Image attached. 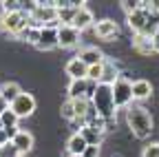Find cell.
I'll return each instance as SVG.
<instances>
[{"label":"cell","instance_id":"6da1fadb","mask_svg":"<svg viewBox=\"0 0 159 157\" xmlns=\"http://www.w3.org/2000/svg\"><path fill=\"white\" fill-rule=\"evenodd\" d=\"M126 122H128L133 135L139 137V140H146V137L150 135V131H152V117H150V113L144 106H139V104H130L126 109Z\"/></svg>","mask_w":159,"mask_h":157},{"label":"cell","instance_id":"7a4b0ae2","mask_svg":"<svg viewBox=\"0 0 159 157\" xmlns=\"http://www.w3.org/2000/svg\"><path fill=\"white\" fill-rule=\"evenodd\" d=\"M91 106L97 111V115L106 122H113L115 117V102H113V89L108 84H97L93 97H91Z\"/></svg>","mask_w":159,"mask_h":157},{"label":"cell","instance_id":"3957f363","mask_svg":"<svg viewBox=\"0 0 159 157\" xmlns=\"http://www.w3.org/2000/svg\"><path fill=\"white\" fill-rule=\"evenodd\" d=\"M27 16H29V27H33V29H42L49 22L57 20V11L53 7V2H35V7Z\"/></svg>","mask_w":159,"mask_h":157},{"label":"cell","instance_id":"277c9868","mask_svg":"<svg viewBox=\"0 0 159 157\" xmlns=\"http://www.w3.org/2000/svg\"><path fill=\"white\" fill-rule=\"evenodd\" d=\"M29 27V16L25 13V9L20 11H9L0 16V29L9 35H20L25 29Z\"/></svg>","mask_w":159,"mask_h":157},{"label":"cell","instance_id":"5b68a950","mask_svg":"<svg viewBox=\"0 0 159 157\" xmlns=\"http://www.w3.org/2000/svg\"><path fill=\"white\" fill-rule=\"evenodd\" d=\"M111 89H113L115 109H128L130 102H133V82L128 80L126 75H119Z\"/></svg>","mask_w":159,"mask_h":157},{"label":"cell","instance_id":"8992f818","mask_svg":"<svg viewBox=\"0 0 159 157\" xmlns=\"http://www.w3.org/2000/svg\"><path fill=\"white\" fill-rule=\"evenodd\" d=\"M9 109L16 113L18 120H20V117H29L35 111V100H33V95H29V93H20L16 100L11 102Z\"/></svg>","mask_w":159,"mask_h":157},{"label":"cell","instance_id":"52a82bcc","mask_svg":"<svg viewBox=\"0 0 159 157\" xmlns=\"http://www.w3.org/2000/svg\"><path fill=\"white\" fill-rule=\"evenodd\" d=\"M80 42V31L71 25H62L57 29V47L62 49H71V47H77Z\"/></svg>","mask_w":159,"mask_h":157},{"label":"cell","instance_id":"ba28073f","mask_svg":"<svg viewBox=\"0 0 159 157\" xmlns=\"http://www.w3.org/2000/svg\"><path fill=\"white\" fill-rule=\"evenodd\" d=\"M148 18H150V11L144 9V7H139L137 11H133L128 16V27L135 31V33H144V29L148 27Z\"/></svg>","mask_w":159,"mask_h":157},{"label":"cell","instance_id":"9c48e42d","mask_svg":"<svg viewBox=\"0 0 159 157\" xmlns=\"http://www.w3.org/2000/svg\"><path fill=\"white\" fill-rule=\"evenodd\" d=\"M40 51H51L57 47V29H49V27H42L40 29V40L35 44Z\"/></svg>","mask_w":159,"mask_h":157},{"label":"cell","instance_id":"30bf717a","mask_svg":"<svg viewBox=\"0 0 159 157\" xmlns=\"http://www.w3.org/2000/svg\"><path fill=\"white\" fill-rule=\"evenodd\" d=\"M64 71H66V75L71 77V80H86L89 67L80 60V58H71V60L66 62V67H64Z\"/></svg>","mask_w":159,"mask_h":157},{"label":"cell","instance_id":"8fae6325","mask_svg":"<svg viewBox=\"0 0 159 157\" xmlns=\"http://www.w3.org/2000/svg\"><path fill=\"white\" fill-rule=\"evenodd\" d=\"M133 47H135L137 53H142V55H150V53L157 51L155 40H152L150 35H144V33H135V38H133Z\"/></svg>","mask_w":159,"mask_h":157},{"label":"cell","instance_id":"7c38bea8","mask_svg":"<svg viewBox=\"0 0 159 157\" xmlns=\"http://www.w3.org/2000/svg\"><path fill=\"white\" fill-rule=\"evenodd\" d=\"M117 33H119V27L113 20H99L95 25V35L99 38V40H113Z\"/></svg>","mask_w":159,"mask_h":157},{"label":"cell","instance_id":"4fadbf2b","mask_svg":"<svg viewBox=\"0 0 159 157\" xmlns=\"http://www.w3.org/2000/svg\"><path fill=\"white\" fill-rule=\"evenodd\" d=\"M91 25H93V13H91V9H89V7H80L77 13H75V18H73V25H71V27H75L80 33H82V31L89 29Z\"/></svg>","mask_w":159,"mask_h":157},{"label":"cell","instance_id":"5bb4252c","mask_svg":"<svg viewBox=\"0 0 159 157\" xmlns=\"http://www.w3.org/2000/svg\"><path fill=\"white\" fill-rule=\"evenodd\" d=\"M77 58H80L86 67H95V64H102V62H104V53L99 51V49H95V47L82 49V53H80Z\"/></svg>","mask_w":159,"mask_h":157},{"label":"cell","instance_id":"9a60e30c","mask_svg":"<svg viewBox=\"0 0 159 157\" xmlns=\"http://www.w3.org/2000/svg\"><path fill=\"white\" fill-rule=\"evenodd\" d=\"M11 144H13V148H16L20 155H25V153L31 150V146H33V135L27 133V131H18V135L11 140Z\"/></svg>","mask_w":159,"mask_h":157},{"label":"cell","instance_id":"2e32d148","mask_svg":"<svg viewBox=\"0 0 159 157\" xmlns=\"http://www.w3.org/2000/svg\"><path fill=\"white\" fill-rule=\"evenodd\" d=\"M152 95V86L148 80H135L133 82V100H146Z\"/></svg>","mask_w":159,"mask_h":157},{"label":"cell","instance_id":"e0dca14e","mask_svg":"<svg viewBox=\"0 0 159 157\" xmlns=\"http://www.w3.org/2000/svg\"><path fill=\"white\" fill-rule=\"evenodd\" d=\"M117 77H119L117 67H115L113 62L104 60V62H102V82H99V84H108V86H113Z\"/></svg>","mask_w":159,"mask_h":157},{"label":"cell","instance_id":"ac0fdd59","mask_svg":"<svg viewBox=\"0 0 159 157\" xmlns=\"http://www.w3.org/2000/svg\"><path fill=\"white\" fill-rule=\"evenodd\" d=\"M66 150H69V155H84V150H86L84 137L80 135V133L71 135V137H69V142H66Z\"/></svg>","mask_w":159,"mask_h":157},{"label":"cell","instance_id":"d6986e66","mask_svg":"<svg viewBox=\"0 0 159 157\" xmlns=\"http://www.w3.org/2000/svg\"><path fill=\"white\" fill-rule=\"evenodd\" d=\"M66 91L69 100H82V97H86V80H71Z\"/></svg>","mask_w":159,"mask_h":157},{"label":"cell","instance_id":"ffe728a7","mask_svg":"<svg viewBox=\"0 0 159 157\" xmlns=\"http://www.w3.org/2000/svg\"><path fill=\"white\" fill-rule=\"evenodd\" d=\"M20 93H22V89H20L16 82H5L2 86H0V95H2L5 102H9V106H11V102L16 100Z\"/></svg>","mask_w":159,"mask_h":157},{"label":"cell","instance_id":"44dd1931","mask_svg":"<svg viewBox=\"0 0 159 157\" xmlns=\"http://www.w3.org/2000/svg\"><path fill=\"white\" fill-rule=\"evenodd\" d=\"M77 133L84 137L86 146H99V142H102V135H99L97 131H93V128H89V126H82Z\"/></svg>","mask_w":159,"mask_h":157},{"label":"cell","instance_id":"7402d4cb","mask_svg":"<svg viewBox=\"0 0 159 157\" xmlns=\"http://www.w3.org/2000/svg\"><path fill=\"white\" fill-rule=\"evenodd\" d=\"M80 7H62V9H55L57 11V22L60 25H73V18L77 13Z\"/></svg>","mask_w":159,"mask_h":157},{"label":"cell","instance_id":"603a6c76","mask_svg":"<svg viewBox=\"0 0 159 157\" xmlns=\"http://www.w3.org/2000/svg\"><path fill=\"white\" fill-rule=\"evenodd\" d=\"M71 102H73V109H75V120H84L89 109H91V102L86 97H82V100H71Z\"/></svg>","mask_w":159,"mask_h":157},{"label":"cell","instance_id":"cb8c5ba5","mask_svg":"<svg viewBox=\"0 0 159 157\" xmlns=\"http://www.w3.org/2000/svg\"><path fill=\"white\" fill-rule=\"evenodd\" d=\"M0 120H2V128H16L18 126V117H16V113L11 109L0 115Z\"/></svg>","mask_w":159,"mask_h":157},{"label":"cell","instance_id":"d4e9b609","mask_svg":"<svg viewBox=\"0 0 159 157\" xmlns=\"http://www.w3.org/2000/svg\"><path fill=\"white\" fill-rule=\"evenodd\" d=\"M20 38H25V40H27V42H31V44H38V40H40V29L27 27L22 33H20Z\"/></svg>","mask_w":159,"mask_h":157},{"label":"cell","instance_id":"484cf974","mask_svg":"<svg viewBox=\"0 0 159 157\" xmlns=\"http://www.w3.org/2000/svg\"><path fill=\"white\" fill-rule=\"evenodd\" d=\"M60 113H62V117H64V120H69V122H75V109H73V102H71V100H66V102L62 104Z\"/></svg>","mask_w":159,"mask_h":157},{"label":"cell","instance_id":"4316f807","mask_svg":"<svg viewBox=\"0 0 159 157\" xmlns=\"http://www.w3.org/2000/svg\"><path fill=\"white\" fill-rule=\"evenodd\" d=\"M86 80H93V82H102V64H95V67H89L86 71Z\"/></svg>","mask_w":159,"mask_h":157},{"label":"cell","instance_id":"83f0119b","mask_svg":"<svg viewBox=\"0 0 159 157\" xmlns=\"http://www.w3.org/2000/svg\"><path fill=\"white\" fill-rule=\"evenodd\" d=\"M142 157H159V142H152V144H148V146L144 148Z\"/></svg>","mask_w":159,"mask_h":157},{"label":"cell","instance_id":"f1b7e54d","mask_svg":"<svg viewBox=\"0 0 159 157\" xmlns=\"http://www.w3.org/2000/svg\"><path fill=\"white\" fill-rule=\"evenodd\" d=\"M0 157H20V153L13 148V144L9 142V144H5L2 148H0Z\"/></svg>","mask_w":159,"mask_h":157},{"label":"cell","instance_id":"f546056e","mask_svg":"<svg viewBox=\"0 0 159 157\" xmlns=\"http://www.w3.org/2000/svg\"><path fill=\"white\" fill-rule=\"evenodd\" d=\"M139 7H142V2H135V0H124V2H122V9L126 11V16H130V13L137 11Z\"/></svg>","mask_w":159,"mask_h":157},{"label":"cell","instance_id":"4dcf8cb0","mask_svg":"<svg viewBox=\"0 0 159 157\" xmlns=\"http://www.w3.org/2000/svg\"><path fill=\"white\" fill-rule=\"evenodd\" d=\"M82 157H99V146H86Z\"/></svg>","mask_w":159,"mask_h":157},{"label":"cell","instance_id":"1f68e13d","mask_svg":"<svg viewBox=\"0 0 159 157\" xmlns=\"http://www.w3.org/2000/svg\"><path fill=\"white\" fill-rule=\"evenodd\" d=\"M5 144H9V137H7V133H5V128H0V148H2Z\"/></svg>","mask_w":159,"mask_h":157},{"label":"cell","instance_id":"d6a6232c","mask_svg":"<svg viewBox=\"0 0 159 157\" xmlns=\"http://www.w3.org/2000/svg\"><path fill=\"white\" fill-rule=\"evenodd\" d=\"M5 111H9V102H5V100H2V95H0V115H2Z\"/></svg>","mask_w":159,"mask_h":157},{"label":"cell","instance_id":"836d02e7","mask_svg":"<svg viewBox=\"0 0 159 157\" xmlns=\"http://www.w3.org/2000/svg\"><path fill=\"white\" fill-rule=\"evenodd\" d=\"M69 157H82V155H69Z\"/></svg>","mask_w":159,"mask_h":157},{"label":"cell","instance_id":"e575fe53","mask_svg":"<svg viewBox=\"0 0 159 157\" xmlns=\"http://www.w3.org/2000/svg\"><path fill=\"white\" fill-rule=\"evenodd\" d=\"M0 128H2V120H0Z\"/></svg>","mask_w":159,"mask_h":157},{"label":"cell","instance_id":"d590c367","mask_svg":"<svg viewBox=\"0 0 159 157\" xmlns=\"http://www.w3.org/2000/svg\"><path fill=\"white\" fill-rule=\"evenodd\" d=\"M113 157H122V155H113Z\"/></svg>","mask_w":159,"mask_h":157},{"label":"cell","instance_id":"8d00e7d4","mask_svg":"<svg viewBox=\"0 0 159 157\" xmlns=\"http://www.w3.org/2000/svg\"><path fill=\"white\" fill-rule=\"evenodd\" d=\"M20 157H25V155H20Z\"/></svg>","mask_w":159,"mask_h":157}]
</instances>
